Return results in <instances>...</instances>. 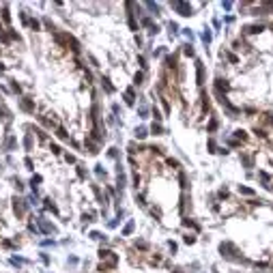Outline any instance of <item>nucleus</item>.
Wrapping results in <instances>:
<instances>
[{"label": "nucleus", "mask_w": 273, "mask_h": 273, "mask_svg": "<svg viewBox=\"0 0 273 273\" xmlns=\"http://www.w3.org/2000/svg\"><path fill=\"white\" fill-rule=\"evenodd\" d=\"M0 71H5V67H2V65H0Z\"/></svg>", "instance_id": "obj_10"}, {"label": "nucleus", "mask_w": 273, "mask_h": 273, "mask_svg": "<svg viewBox=\"0 0 273 273\" xmlns=\"http://www.w3.org/2000/svg\"><path fill=\"white\" fill-rule=\"evenodd\" d=\"M185 54H189V56L194 54V49H191V45H185Z\"/></svg>", "instance_id": "obj_8"}, {"label": "nucleus", "mask_w": 273, "mask_h": 273, "mask_svg": "<svg viewBox=\"0 0 273 273\" xmlns=\"http://www.w3.org/2000/svg\"><path fill=\"white\" fill-rule=\"evenodd\" d=\"M136 136H138V138H144V136H146V127H140V129H136Z\"/></svg>", "instance_id": "obj_4"}, {"label": "nucleus", "mask_w": 273, "mask_h": 273, "mask_svg": "<svg viewBox=\"0 0 273 273\" xmlns=\"http://www.w3.org/2000/svg\"><path fill=\"white\" fill-rule=\"evenodd\" d=\"M217 88H224V90H228V84H224V80H217Z\"/></svg>", "instance_id": "obj_6"}, {"label": "nucleus", "mask_w": 273, "mask_h": 273, "mask_svg": "<svg viewBox=\"0 0 273 273\" xmlns=\"http://www.w3.org/2000/svg\"><path fill=\"white\" fill-rule=\"evenodd\" d=\"M133 230V221H129V224H127V228H125V234H129Z\"/></svg>", "instance_id": "obj_7"}, {"label": "nucleus", "mask_w": 273, "mask_h": 273, "mask_svg": "<svg viewBox=\"0 0 273 273\" xmlns=\"http://www.w3.org/2000/svg\"><path fill=\"white\" fill-rule=\"evenodd\" d=\"M239 191H241V194H247V196H252V194H254L250 187H239Z\"/></svg>", "instance_id": "obj_5"}, {"label": "nucleus", "mask_w": 273, "mask_h": 273, "mask_svg": "<svg viewBox=\"0 0 273 273\" xmlns=\"http://www.w3.org/2000/svg\"><path fill=\"white\" fill-rule=\"evenodd\" d=\"M260 30H262L260 24H258V26H247V28H245V32H247V35H256V32H260Z\"/></svg>", "instance_id": "obj_2"}, {"label": "nucleus", "mask_w": 273, "mask_h": 273, "mask_svg": "<svg viewBox=\"0 0 273 273\" xmlns=\"http://www.w3.org/2000/svg\"><path fill=\"white\" fill-rule=\"evenodd\" d=\"M22 108H24V110H28V112H30V110H32V108H35V106H32V101H30V99H24V101H22Z\"/></svg>", "instance_id": "obj_3"}, {"label": "nucleus", "mask_w": 273, "mask_h": 273, "mask_svg": "<svg viewBox=\"0 0 273 273\" xmlns=\"http://www.w3.org/2000/svg\"><path fill=\"white\" fill-rule=\"evenodd\" d=\"M172 7H174L177 11H181V15H191V9H189L187 5H183V2H174Z\"/></svg>", "instance_id": "obj_1"}, {"label": "nucleus", "mask_w": 273, "mask_h": 273, "mask_svg": "<svg viewBox=\"0 0 273 273\" xmlns=\"http://www.w3.org/2000/svg\"><path fill=\"white\" fill-rule=\"evenodd\" d=\"M153 133H161V127L159 125H153Z\"/></svg>", "instance_id": "obj_9"}]
</instances>
